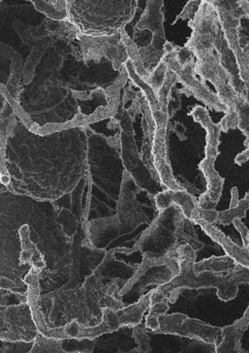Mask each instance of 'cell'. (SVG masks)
<instances>
[{"label": "cell", "instance_id": "obj_1", "mask_svg": "<svg viewBox=\"0 0 249 353\" xmlns=\"http://www.w3.org/2000/svg\"><path fill=\"white\" fill-rule=\"evenodd\" d=\"M175 252V260L178 265L179 274L165 284L152 289L151 305L166 299L174 304L184 290L201 288H216L217 297L228 302L236 299L239 284L248 283L249 268L239 265L235 271L225 276L210 272L197 275L193 271L197 257V252L184 241L177 243Z\"/></svg>", "mask_w": 249, "mask_h": 353}, {"label": "cell", "instance_id": "obj_2", "mask_svg": "<svg viewBox=\"0 0 249 353\" xmlns=\"http://www.w3.org/2000/svg\"><path fill=\"white\" fill-rule=\"evenodd\" d=\"M139 0H67L70 19L81 34L110 35L132 21Z\"/></svg>", "mask_w": 249, "mask_h": 353}, {"label": "cell", "instance_id": "obj_3", "mask_svg": "<svg viewBox=\"0 0 249 353\" xmlns=\"http://www.w3.org/2000/svg\"><path fill=\"white\" fill-rule=\"evenodd\" d=\"M195 121L199 123L206 131L205 159L200 163L199 169L204 175L207 190L198 200L199 208L213 210L219 203L223 190L225 179L215 169V162L220 154V124H215L208 110L201 105L196 106L190 114Z\"/></svg>", "mask_w": 249, "mask_h": 353}, {"label": "cell", "instance_id": "obj_4", "mask_svg": "<svg viewBox=\"0 0 249 353\" xmlns=\"http://www.w3.org/2000/svg\"><path fill=\"white\" fill-rule=\"evenodd\" d=\"M163 50V60L168 70L176 74L177 81L183 85V90L186 93L190 96L193 95L210 109L226 113L227 107L219 96L210 90L205 81L197 77V74L195 70V57H192L183 63H179L175 54L174 46L170 42L167 41L165 43Z\"/></svg>", "mask_w": 249, "mask_h": 353}, {"label": "cell", "instance_id": "obj_5", "mask_svg": "<svg viewBox=\"0 0 249 353\" xmlns=\"http://www.w3.org/2000/svg\"><path fill=\"white\" fill-rule=\"evenodd\" d=\"M159 328L154 334H171L215 346L221 339V328L208 325L201 320L182 313L162 314L159 318Z\"/></svg>", "mask_w": 249, "mask_h": 353}, {"label": "cell", "instance_id": "obj_6", "mask_svg": "<svg viewBox=\"0 0 249 353\" xmlns=\"http://www.w3.org/2000/svg\"><path fill=\"white\" fill-rule=\"evenodd\" d=\"M87 57L99 62L103 57L112 61L114 68L119 70L129 59L121 31L110 35L80 34Z\"/></svg>", "mask_w": 249, "mask_h": 353}, {"label": "cell", "instance_id": "obj_7", "mask_svg": "<svg viewBox=\"0 0 249 353\" xmlns=\"http://www.w3.org/2000/svg\"><path fill=\"white\" fill-rule=\"evenodd\" d=\"M152 136L151 154L153 163L159 175V183L164 190H179L183 188L175 179L169 161L167 144L168 125H155Z\"/></svg>", "mask_w": 249, "mask_h": 353}, {"label": "cell", "instance_id": "obj_8", "mask_svg": "<svg viewBox=\"0 0 249 353\" xmlns=\"http://www.w3.org/2000/svg\"><path fill=\"white\" fill-rule=\"evenodd\" d=\"M152 290L143 296L139 301L129 307L114 310L108 307L102 310V319L110 332L122 327H135L141 323L144 313L149 309Z\"/></svg>", "mask_w": 249, "mask_h": 353}, {"label": "cell", "instance_id": "obj_9", "mask_svg": "<svg viewBox=\"0 0 249 353\" xmlns=\"http://www.w3.org/2000/svg\"><path fill=\"white\" fill-rule=\"evenodd\" d=\"M154 203L159 212L169 208L175 204L178 207L183 216L192 222L199 219L198 200L188 190H164L154 197Z\"/></svg>", "mask_w": 249, "mask_h": 353}, {"label": "cell", "instance_id": "obj_10", "mask_svg": "<svg viewBox=\"0 0 249 353\" xmlns=\"http://www.w3.org/2000/svg\"><path fill=\"white\" fill-rule=\"evenodd\" d=\"M249 325V307L243 316L235 321L232 325L221 328V339L215 346L216 353H246L241 347V338Z\"/></svg>", "mask_w": 249, "mask_h": 353}, {"label": "cell", "instance_id": "obj_11", "mask_svg": "<svg viewBox=\"0 0 249 353\" xmlns=\"http://www.w3.org/2000/svg\"><path fill=\"white\" fill-rule=\"evenodd\" d=\"M201 226L203 232L215 243L221 246L226 254L233 259L241 266L249 268L248 248L240 247L233 242L220 229L202 220L194 221Z\"/></svg>", "mask_w": 249, "mask_h": 353}, {"label": "cell", "instance_id": "obj_12", "mask_svg": "<svg viewBox=\"0 0 249 353\" xmlns=\"http://www.w3.org/2000/svg\"><path fill=\"white\" fill-rule=\"evenodd\" d=\"M164 0H146V7L137 25L140 31L149 30L152 36L165 37Z\"/></svg>", "mask_w": 249, "mask_h": 353}, {"label": "cell", "instance_id": "obj_13", "mask_svg": "<svg viewBox=\"0 0 249 353\" xmlns=\"http://www.w3.org/2000/svg\"><path fill=\"white\" fill-rule=\"evenodd\" d=\"M239 265L227 254L222 256H212L198 263L195 262L193 271L197 275L203 272L228 274L235 271Z\"/></svg>", "mask_w": 249, "mask_h": 353}, {"label": "cell", "instance_id": "obj_14", "mask_svg": "<svg viewBox=\"0 0 249 353\" xmlns=\"http://www.w3.org/2000/svg\"><path fill=\"white\" fill-rule=\"evenodd\" d=\"M248 196V192H246L244 198L239 200L237 207L225 211L217 212V222L226 226L232 223L235 219H242L245 218L249 207Z\"/></svg>", "mask_w": 249, "mask_h": 353}, {"label": "cell", "instance_id": "obj_15", "mask_svg": "<svg viewBox=\"0 0 249 353\" xmlns=\"http://www.w3.org/2000/svg\"><path fill=\"white\" fill-rule=\"evenodd\" d=\"M121 36L123 42L126 46L129 59L132 61L136 72L145 80L149 73L144 67L136 43L130 39L127 32L124 31V28L121 30Z\"/></svg>", "mask_w": 249, "mask_h": 353}, {"label": "cell", "instance_id": "obj_16", "mask_svg": "<svg viewBox=\"0 0 249 353\" xmlns=\"http://www.w3.org/2000/svg\"><path fill=\"white\" fill-rule=\"evenodd\" d=\"M169 309L170 305L168 299L150 305L148 314L146 316L145 325L146 328L152 330V332L157 331L159 328V316L166 314Z\"/></svg>", "mask_w": 249, "mask_h": 353}, {"label": "cell", "instance_id": "obj_17", "mask_svg": "<svg viewBox=\"0 0 249 353\" xmlns=\"http://www.w3.org/2000/svg\"><path fill=\"white\" fill-rule=\"evenodd\" d=\"M168 70L166 63L161 58L157 65L149 72L147 78L145 79L155 92H157L162 86L166 79Z\"/></svg>", "mask_w": 249, "mask_h": 353}, {"label": "cell", "instance_id": "obj_18", "mask_svg": "<svg viewBox=\"0 0 249 353\" xmlns=\"http://www.w3.org/2000/svg\"><path fill=\"white\" fill-rule=\"evenodd\" d=\"M237 112L239 128L246 136L248 137V95L241 94L236 105Z\"/></svg>", "mask_w": 249, "mask_h": 353}, {"label": "cell", "instance_id": "obj_19", "mask_svg": "<svg viewBox=\"0 0 249 353\" xmlns=\"http://www.w3.org/2000/svg\"><path fill=\"white\" fill-rule=\"evenodd\" d=\"M133 337L139 346L132 352L140 353H148L152 352L150 345V339L148 335V329L145 325L139 323V325L134 327Z\"/></svg>", "mask_w": 249, "mask_h": 353}, {"label": "cell", "instance_id": "obj_20", "mask_svg": "<svg viewBox=\"0 0 249 353\" xmlns=\"http://www.w3.org/2000/svg\"><path fill=\"white\" fill-rule=\"evenodd\" d=\"M221 130L228 132L230 130L237 129L239 124V119L236 108H227L226 115L219 123Z\"/></svg>", "mask_w": 249, "mask_h": 353}, {"label": "cell", "instance_id": "obj_21", "mask_svg": "<svg viewBox=\"0 0 249 353\" xmlns=\"http://www.w3.org/2000/svg\"><path fill=\"white\" fill-rule=\"evenodd\" d=\"M201 2V0H190L183 8L182 12L177 17L172 25L176 23L179 19L186 20L193 19L199 10Z\"/></svg>", "mask_w": 249, "mask_h": 353}, {"label": "cell", "instance_id": "obj_22", "mask_svg": "<svg viewBox=\"0 0 249 353\" xmlns=\"http://www.w3.org/2000/svg\"><path fill=\"white\" fill-rule=\"evenodd\" d=\"M232 223L241 234V237L243 241V246L245 248H248V229L246 228V226H245V225L242 223L241 219H235L232 221Z\"/></svg>", "mask_w": 249, "mask_h": 353}, {"label": "cell", "instance_id": "obj_23", "mask_svg": "<svg viewBox=\"0 0 249 353\" xmlns=\"http://www.w3.org/2000/svg\"><path fill=\"white\" fill-rule=\"evenodd\" d=\"M198 215V220H202L207 223L214 224L217 222V212L214 209L204 210L199 208Z\"/></svg>", "mask_w": 249, "mask_h": 353}, {"label": "cell", "instance_id": "obj_24", "mask_svg": "<svg viewBox=\"0 0 249 353\" xmlns=\"http://www.w3.org/2000/svg\"><path fill=\"white\" fill-rule=\"evenodd\" d=\"M248 146L246 147V150L241 152V154H238L235 159V162L239 165H241L242 164L246 163L248 161Z\"/></svg>", "mask_w": 249, "mask_h": 353}, {"label": "cell", "instance_id": "obj_25", "mask_svg": "<svg viewBox=\"0 0 249 353\" xmlns=\"http://www.w3.org/2000/svg\"><path fill=\"white\" fill-rule=\"evenodd\" d=\"M232 199L230 202V208H233L237 207L239 203V194L238 190L236 187H234L231 191Z\"/></svg>", "mask_w": 249, "mask_h": 353}, {"label": "cell", "instance_id": "obj_26", "mask_svg": "<svg viewBox=\"0 0 249 353\" xmlns=\"http://www.w3.org/2000/svg\"><path fill=\"white\" fill-rule=\"evenodd\" d=\"M183 127V125L179 123V125H176V128H175V132H176V134H177V136L179 137H184V133L186 132V131H181L182 129L181 128Z\"/></svg>", "mask_w": 249, "mask_h": 353}, {"label": "cell", "instance_id": "obj_27", "mask_svg": "<svg viewBox=\"0 0 249 353\" xmlns=\"http://www.w3.org/2000/svg\"><path fill=\"white\" fill-rule=\"evenodd\" d=\"M206 1H207V2H209V3H212V0H206Z\"/></svg>", "mask_w": 249, "mask_h": 353}]
</instances>
